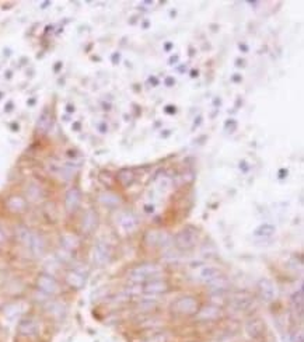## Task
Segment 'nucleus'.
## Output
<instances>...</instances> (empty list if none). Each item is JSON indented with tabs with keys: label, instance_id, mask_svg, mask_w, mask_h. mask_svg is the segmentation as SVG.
I'll return each instance as SVG.
<instances>
[{
	"label": "nucleus",
	"instance_id": "9b49d317",
	"mask_svg": "<svg viewBox=\"0 0 304 342\" xmlns=\"http://www.w3.org/2000/svg\"><path fill=\"white\" fill-rule=\"evenodd\" d=\"M142 292L146 293V295H161V293H165L168 290V283L163 280L161 278H156V279H150L142 283Z\"/></svg>",
	"mask_w": 304,
	"mask_h": 342
},
{
	"label": "nucleus",
	"instance_id": "4be33fe9",
	"mask_svg": "<svg viewBox=\"0 0 304 342\" xmlns=\"http://www.w3.org/2000/svg\"><path fill=\"white\" fill-rule=\"evenodd\" d=\"M303 289H298V292L293 295L291 303H293V309L300 313V316H303Z\"/></svg>",
	"mask_w": 304,
	"mask_h": 342
},
{
	"label": "nucleus",
	"instance_id": "20e7f679",
	"mask_svg": "<svg viewBox=\"0 0 304 342\" xmlns=\"http://www.w3.org/2000/svg\"><path fill=\"white\" fill-rule=\"evenodd\" d=\"M171 310L174 314L178 316H195L199 310V303L192 296H183L178 298L171 306Z\"/></svg>",
	"mask_w": 304,
	"mask_h": 342
},
{
	"label": "nucleus",
	"instance_id": "412c9836",
	"mask_svg": "<svg viewBox=\"0 0 304 342\" xmlns=\"http://www.w3.org/2000/svg\"><path fill=\"white\" fill-rule=\"evenodd\" d=\"M133 180H135V175L129 170H120L119 173H118V181H119V184L124 188L129 187L133 182Z\"/></svg>",
	"mask_w": 304,
	"mask_h": 342
},
{
	"label": "nucleus",
	"instance_id": "a211bd4d",
	"mask_svg": "<svg viewBox=\"0 0 304 342\" xmlns=\"http://www.w3.org/2000/svg\"><path fill=\"white\" fill-rule=\"evenodd\" d=\"M220 271L217 269V268L215 267H205L202 268V271H201V274H199V279L203 280L206 285L209 283V282H212L213 279H216V278H219L220 276Z\"/></svg>",
	"mask_w": 304,
	"mask_h": 342
},
{
	"label": "nucleus",
	"instance_id": "f257e3e1",
	"mask_svg": "<svg viewBox=\"0 0 304 342\" xmlns=\"http://www.w3.org/2000/svg\"><path fill=\"white\" fill-rule=\"evenodd\" d=\"M16 236H17L19 243L21 246H24L34 257H42L44 255L46 244H45V240L41 234L21 226L16 231Z\"/></svg>",
	"mask_w": 304,
	"mask_h": 342
},
{
	"label": "nucleus",
	"instance_id": "6ab92c4d",
	"mask_svg": "<svg viewBox=\"0 0 304 342\" xmlns=\"http://www.w3.org/2000/svg\"><path fill=\"white\" fill-rule=\"evenodd\" d=\"M100 202L107 208H116L120 204V199L118 195L112 192H104L100 195Z\"/></svg>",
	"mask_w": 304,
	"mask_h": 342
},
{
	"label": "nucleus",
	"instance_id": "b1692460",
	"mask_svg": "<svg viewBox=\"0 0 304 342\" xmlns=\"http://www.w3.org/2000/svg\"><path fill=\"white\" fill-rule=\"evenodd\" d=\"M6 241V234H5V231L0 229V244H3Z\"/></svg>",
	"mask_w": 304,
	"mask_h": 342
},
{
	"label": "nucleus",
	"instance_id": "0eeeda50",
	"mask_svg": "<svg viewBox=\"0 0 304 342\" xmlns=\"http://www.w3.org/2000/svg\"><path fill=\"white\" fill-rule=\"evenodd\" d=\"M5 208L12 215H23L28 209V201L26 197L21 195H10L5 201Z\"/></svg>",
	"mask_w": 304,
	"mask_h": 342
},
{
	"label": "nucleus",
	"instance_id": "1a4fd4ad",
	"mask_svg": "<svg viewBox=\"0 0 304 342\" xmlns=\"http://www.w3.org/2000/svg\"><path fill=\"white\" fill-rule=\"evenodd\" d=\"M222 317V310L220 307L215 305L205 306V307H199V310L195 314V318H198L201 323H212V321H217Z\"/></svg>",
	"mask_w": 304,
	"mask_h": 342
},
{
	"label": "nucleus",
	"instance_id": "5701e85b",
	"mask_svg": "<svg viewBox=\"0 0 304 342\" xmlns=\"http://www.w3.org/2000/svg\"><path fill=\"white\" fill-rule=\"evenodd\" d=\"M273 231H275L273 226H271V224H264V226H261V227H258L255 230V236H271Z\"/></svg>",
	"mask_w": 304,
	"mask_h": 342
},
{
	"label": "nucleus",
	"instance_id": "2eb2a0df",
	"mask_svg": "<svg viewBox=\"0 0 304 342\" xmlns=\"http://www.w3.org/2000/svg\"><path fill=\"white\" fill-rule=\"evenodd\" d=\"M145 241L153 247H165L171 241V237L164 231H149L145 237Z\"/></svg>",
	"mask_w": 304,
	"mask_h": 342
},
{
	"label": "nucleus",
	"instance_id": "f8f14e48",
	"mask_svg": "<svg viewBox=\"0 0 304 342\" xmlns=\"http://www.w3.org/2000/svg\"><path fill=\"white\" fill-rule=\"evenodd\" d=\"M82 204V192L77 188H70L65 195V209L68 213H75Z\"/></svg>",
	"mask_w": 304,
	"mask_h": 342
},
{
	"label": "nucleus",
	"instance_id": "7ed1b4c3",
	"mask_svg": "<svg viewBox=\"0 0 304 342\" xmlns=\"http://www.w3.org/2000/svg\"><path fill=\"white\" fill-rule=\"evenodd\" d=\"M172 243L181 251H190L198 243V230L195 227L188 226L181 231H178L174 237V240H172Z\"/></svg>",
	"mask_w": 304,
	"mask_h": 342
},
{
	"label": "nucleus",
	"instance_id": "9d476101",
	"mask_svg": "<svg viewBox=\"0 0 304 342\" xmlns=\"http://www.w3.org/2000/svg\"><path fill=\"white\" fill-rule=\"evenodd\" d=\"M116 224L125 233H133L139 227V220L132 212H120L118 218H116Z\"/></svg>",
	"mask_w": 304,
	"mask_h": 342
},
{
	"label": "nucleus",
	"instance_id": "4468645a",
	"mask_svg": "<svg viewBox=\"0 0 304 342\" xmlns=\"http://www.w3.org/2000/svg\"><path fill=\"white\" fill-rule=\"evenodd\" d=\"M246 332L253 339H261L265 335V324L260 318H253L246 324Z\"/></svg>",
	"mask_w": 304,
	"mask_h": 342
},
{
	"label": "nucleus",
	"instance_id": "aec40b11",
	"mask_svg": "<svg viewBox=\"0 0 304 342\" xmlns=\"http://www.w3.org/2000/svg\"><path fill=\"white\" fill-rule=\"evenodd\" d=\"M62 246H64L65 250H68V251H73V250L77 249V246H79V238H77L75 234H65L62 236Z\"/></svg>",
	"mask_w": 304,
	"mask_h": 342
},
{
	"label": "nucleus",
	"instance_id": "423d86ee",
	"mask_svg": "<svg viewBox=\"0 0 304 342\" xmlns=\"http://www.w3.org/2000/svg\"><path fill=\"white\" fill-rule=\"evenodd\" d=\"M41 331V324H39L38 318L32 317V316H27V317L21 318L17 325V332L21 336L26 338H34L37 336Z\"/></svg>",
	"mask_w": 304,
	"mask_h": 342
},
{
	"label": "nucleus",
	"instance_id": "393cba45",
	"mask_svg": "<svg viewBox=\"0 0 304 342\" xmlns=\"http://www.w3.org/2000/svg\"><path fill=\"white\" fill-rule=\"evenodd\" d=\"M300 339H298V342H303V335H301V334H300ZM294 342H297V335H294Z\"/></svg>",
	"mask_w": 304,
	"mask_h": 342
},
{
	"label": "nucleus",
	"instance_id": "39448f33",
	"mask_svg": "<svg viewBox=\"0 0 304 342\" xmlns=\"http://www.w3.org/2000/svg\"><path fill=\"white\" fill-rule=\"evenodd\" d=\"M35 286L39 292L48 296H55L60 292V285L51 274H39L37 280H35Z\"/></svg>",
	"mask_w": 304,
	"mask_h": 342
},
{
	"label": "nucleus",
	"instance_id": "6e6552de",
	"mask_svg": "<svg viewBox=\"0 0 304 342\" xmlns=\"http://www.w3.org/2000/svg\"><path fill=\"white\" fill-rule=\"evenodd\" d=\"M112 257V250L105 243H97L93 249V261L98 267H104Z\"/></svg>",
	"mask_w": 304,
	"mask_h": 342
},
{
	"label": "nucleus",
	"instance_id": "dca6fc26",
	"mask_svg": "<svg viewBox=\"0 0 304 342\" xmlns=\"http://www.w3.org/2000/svg\"><path fill=\"white\" fill-rule=\"evenodd\" d=\"M97 226H98V216H97V213L94 211H91V209L84 212L82 219V224H80L83 233L90 234V233H93L97 229Z\"/></svg>",
	"mask_w": 304,
	"mask_h": 342
},
{
	"label": "nucleus",
	"instance_id": "ddd939ff",
	"mask_svg": "<svg viewBox=\"0 0 304 342\" xmlns=\"http://www.w3.org/2000/svg\"><path fill=\"white\" fill-rule=\"evenodd\" d=\"M65 282L72 289L80 290L86 285V275L80 272V271H77V269H70L65 275Z\"/></svg>",
	"mask_w": 304,
	"mask_h": 342
},
{
	"label": "nucleus",
	"instance_id": "f03ea898",
	"mask_svg": "<svg viewBox=\"0 0 304 342\" xmlns=\"http://www.w3.org/2000/svg\"><path fill=\"white\" fill-rule=\"evenodd\" d=\"M163 274V267H160L157 264H142L131 269L129 278L133 282L138 283H145L147 280L160 278V275Z\"/></svg>",
	"mask_w": 304,
	"mask_h": 342
},
{
	"label": "nucleus",
	"instance_id": "f3484780",
	"mask_svg": "<svg viewBox=\"0 0 304 342\" xmlns=\"http://www.w3.org/2000/svg\"><path fill=\"white\" fill-rule=\"evenodd\" d=\"M258 290H260V296L265 302H272L273 299L276 298V289L271 280L261 279L258 283Z\"/></svg>",
	"mask_w": 304,
	"mask_h": 342
}]
</instances>
